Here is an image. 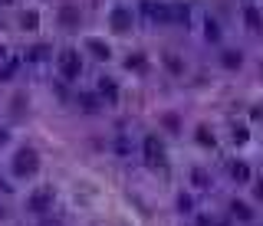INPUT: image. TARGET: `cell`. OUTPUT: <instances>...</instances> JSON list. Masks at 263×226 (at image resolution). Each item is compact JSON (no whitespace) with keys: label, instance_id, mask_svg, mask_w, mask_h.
I'll use <instances>...</instances> for the list:
<instances>
[{"label":"cell","instance_id":"7c38bea8","mask_svg":"<svg viewBox=\"0 0 263 226\" xmlns=\"http://www.w3.org/2000/svg\"><path fill=\"white\" fill-rule=\"evenodd\" d=\"M37 23H40L37 10H30V13H23V17H20V26H23V30H37Z\"/></svg>","mask_w":263,"mask_h":226},{"label":"cell","instance_id":"30bf717a","mask_svg":"<svg viewBox=\"0 0 263 226\" xmlns=\"http://www.w3.org/2000/svg\"><path fill=\"white\" fill-rule=\"evenodd\" d=\"M231 213L237 216V220H244V223H250V220H253V210H250V207H244L240 200H234V203H231Z\"/></svg>","mask_w":263,"mask_h":226},{"label":"cell","instance_id":"ba28073f","mask_svg":"<svg viewBox=\"0 0 263 226\" xmlns=\"http://www.w3.org/2000/svg\"><path fill=\"white\" fill-rule=\"evenodd\" d=\"M244 17H247V26H250L253 33H260V30H263V20H260V10H257V7H247Z\"/></svg>","mask_w":263,"mask_h":226},{"label":"cell","instance_id":"4fadbf2b","mask_svg":"<svg viewBox=\"0 0 263 226\" xmlns=\"http://www.w3.org/2000/svg\"><path fill=\"white\" fill-rule=\"evenodd\" d=\"M46 56H50V50H46L43 43H40V46H33V50L26 53V59H30V63H40V59H46Z\"/></svg>","mask_w":263,"mask_h":226},{"label":"cell","instance_id":"5b68a950","mask_svg":"<svg viewBox=\"0 0 263 226\" xmlns=\"http://www.w3.org/2000/svg\"><path fill=\"white\" fill-rule=\"evenodd\" d=\"M99 95L106 102H119V82L109 79V75H102V79H99Z\"/></svg>","mask_w":263,"mask_h":226},{"label":"cell","instance_id":"7402d4cb","mask_svg":"<svg viewBox=\"0 0 263 226\" xmlns=\"http://www.w3.org/2000/svg\"><path fill=\"white\" fill-rule=\"evenodd\" d=\"M4 141H7V131H4V128H0V145H4Z\"/></svg>","mask_w":263,"mask_h":226},{"label":"cell","instance_id":"3957f363","mask_svg":"<svg viewBox=\"0 0 263 226\" xmlns=\"http://www.w3.org/2000/svg\"><path fill=\"white\" fill-rule=\"evenodd\" d=\"M142 148H145V161H148L151 167H158V164H165V148H161V141H158L155 134H145Z\"/></svg>","mask_w":263,"mask_h":226},{"label":"cell","instance_id":"5bb4252c","mask_svg":"<svg viewBox=\"0 0 263 226\" xmlns=\"http://www.w3.org/2000/svg\"><path fill=\"white\" fill-rule=\"evenodd\" d=\"M240 63H244V59H240V53H224V66H227V69H237Z\"/></svg>","mask_w":263,"mask_h":226},{"label":"cell","instance_id":"ffe728a7","mask_svg":"<svg viewBox=\"0 0 263 226\" xmlns=\"http://www.w3.org/2000/svg\"><path fill=\"white\" fill-rule=\"evenodd\" d=\"M168 66H171V72H181V63H178L175 56H168Z\"/></svg>","mask_w":263,"mask_h":226},{"label":"cell","instance_id":"277c9868","mask_svg":"<svg viewBox=\"0 0 263 226\" xmlns=\"http://www.w3.org/2000/svg\"><path fill=\"white\" fill-rule=\"evenodd\" d=\"M109 23H112L115 33H128L132 30V10H128V7H115L112 17H109Z\"/></svg>","mask_w":263,"mask_h":226},{"label":"cell","instance_id":"8992f818","mask_svg":"<svg viewBox=\"0 0 263 226\" xmlns=\"http://www.w3.org/2000/svg\"><path fill=\"white\" fill-rule=\"evenodd\" d=\"M231 180H237V184L250 180V167H247V161H234L231 164Z\"/></svg>","mask_w":263,"mask_h":226},{"label":"cell","instance_id":"8fae6325","mask_svg":"<svg viewBox=\"0 0 263 226\" xmlns=\"http://www.w3.org/2000/svg\"><path fill=\"white\" fill-rule=\"evenodd\" d=\"M89 50H92V56H99V59H109V46L102 43V39H89Z\"/></svg>","mask_w":263,"mask_h":226},{"label":"cell","instance_id":"9c48e42d","mask_svg":"<svg viewBox=\"0 0 263 226\" xmlns=\"http://www.w3.org/2000/svg\"><path fill=\"white\" fill-rule=\"evenodd\" d=\"M59 20H63V26H76L79 23V10H76L73 4H66L63 10H59Z\"/></svg>","mask_w":263,"mask_h":226},{"label":"cell","instance_id":"44dd1931","mask_svg":"<svg viewBox=\"0 0 263 226\" xmlns=\"http://www.w3.org/2000/svg\"><path fill=\"white\" fill-rule=\"evenodd\" d=\"M257 197H260V200H263V177H260V180H257Z\"/></svg>","mask_w":263,"mask_h":226},{"label":"cell","instance_id":"d6986e66","mask_svg":"<svg viewBox=\"0 0 263 226\" xmlns=\"http://www.w3.org/2000/svg\"><path fill=\"white\" fill-rule=\"evenodd\" d=\"M79 99H82V105H86L89 112H95V102H92V95H79Z\"/></svg>","mask_w":263,"mask_h":226},{"label":"cell","instance_id":"6da1fadb","mask_svg":"<svg viewBox=\"0 0 263 226\" xmlns=\"http://www.w3.org/2000/svg\"><path fill=\"white\" fill-rule=\"evenodd\" d=\"M40 170V154L33 148H20L17 157H13V174L17 177H33Z\"/></svg>","mask_w":263,"mask_h":226},{"label":"cell","instance_id":"603a6c76","mask_svg":"<svg viewBox=\"0 0 263 226\" xmlns=\"http://www.w3.org/2000/svg\"><path fill=\"white\" fill-rule=\"evenodd\" d=\"M0 4H10V0H0Z\"/></svg>","mask_w":263,"mask_h":226},{"label":"cell","instance_id":"ac0fdd59","mask_svg":"<svg viewBox=\"0 0 263 226\" xmlns=\"http://www.w3.org/2000/svg\"><path fill=\"white\" fill-rule=\"evenodd\" d=\"M178 210H181V213H188V210H191V197H178Z\"/></svg>","mask_w":263,"mask_h":226},{"label":"cell","instance_id":"52a82bcc","mask_svg":"<svg viewBox=\"0 0 263 226\" xmlns=\"http://www.w3.org/2000/svg\"><path fill=\"white\" fill-rule=\"evenodd\" d=\"M53 200V190H37V194L30 197V210H46Z\"/></svg>","mask_w":263,"mask_h":226},{"label":"cell","instance_id":"2e32d148","mask_svg":"<svg viewBox=\"0 0 263 226\" xmlns=\"http://www.w3.org/2000/svg\"><path fill=\"white\" fill-rule=\"evenodd\" d=\"M125 66H128V69H145V56H138V53H135V56L125 59Z\"/></svg>","mask_w":263,"mask_h":226},{"label":"cell","instance_id":"9a60e30c","mask_svg":"<svg viewBox=\"0 0 263 226\" xmlns=\"http://www.w3.org/2000/svg\"><path fill=\"white\" fill-rule=\"evenodd\" d=\"M17 66H20L17 59H13V63H7L4 69H0V79H13V75H17Z\"/></svg>","mask_w":263,"mask_h":226},{"label":"cell","instance_id":"e0dca14e","mask_svg":"<svg viewBox=\"0 0 263 226\" xmlns=\"http://www.w3.org/2000/svg\"><path fill=\"white\" fill-rule=\"evenodd\" d=\"M198 141H201V145H214V134L207 131L204 125H201V128H198Z\"/></svg>","mask_w":263,"mask_h":226},{"label":"cell","instance_id":"7a4b0ae2","mask_svg":"<svg viewBox=\"0 0 263 226\" xmlns=\"http://www.w3.org/2000/svg\"><path fill=\"white\" fill-rule=\"evenodd\" d=\"M56 66H59V75L69 79V82L82 75V56L76 50H63V53H59V59H56Z\"/></svg>","mask_w":263,"mask_h":226}]
</instances>
